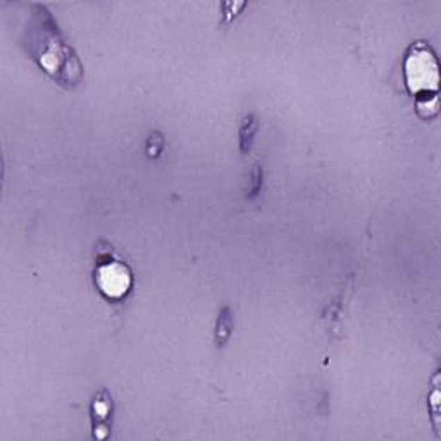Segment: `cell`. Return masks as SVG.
<instances>
[{
  "mask_svg": "<svg viewBox=\"0 0 441 441\" xmlns=\"http://www.w3.org/2000/svg\"><path fill=\"white\" fill-rule=\"evenodd\" d=\"M23 44L38 66L57 83L66 88H74L81 83L83 66L73 49L64 42L57 24L44 7L35 16V26L26 30Z\"/></svg>",
  "mask_w": 441,
  "mask_h": 441,
  "instance_id": "cell-1",
  "label": "cell"
},
{
  "mask_svg": "<svg viewBox=\"0 0 441 441\" xmlns=\"http://www.w3.org/2000/svg\"><path fill=\"white\" fill-rule=\"evenodd\" d=\"M405 83L408 92L415 99H429L438 97L440 88V67L438 59L431 47L424 42H417L410 47L405 57Z\"/></svg>",
  "mask_w": 441,
  "mask_h": 441,
  "instance_id": "cell-2",
  "label": "cell"
},
{
  "mask_svg": "<svg viewBox=\"0 0 441 441\" xmlns=\"http://www.w3.org/2000/svg\"><path fill=\"white\" fill-rule=\"evenodd\" d=\"M95 286L100 295L107 300H123L131 292L133 274L128 264L110 257V253L100 256L95 265Z\"/></svg>",
  "mask_w": 441,
  "mask_h": 441,
  "instance_id": "cell-3",
  "label": "cell"
},
{
  "mask_svg": "<svg viewBox=\"0 0 441 441\" xmlns=\"http://www.w3.org/2000/svg\"><path fill=\"white\" fill-rule=\"evenodd\" d=\"M92 421H93V436L99 438L100 429H106L107 433L110 431V419H113V397L109 395L107 390H100L92 401Z\"/></svg>",
  "mask_w": 441,
  "mask_h": 441,
  "instance_id": "cell-4",
  "label": "cell"
},
{
  "mask_svg": "<svg viewBox=\"0 0 441 441\" xmlns=\"http://www.w3.org/2000/svg\"><path fill=\"white\" fill-rule=\"evenodd\" d=\"M233 328H235V321H233L231 309L228 306L222 307L219 315H217L216 329H214V340H216L217 349H222L229 342L233 335Z\"/></svg>",
  "mask_w": 441,
  "mask_h": 441,
  "instance_id": "cell-5",
  "label": "cell"
},
{
  "mask_svg": "<svg viewBox=\"0 0 441 441\" xmlns=\"http://www.w3.org/2000/svg\"><path fill=\"white\" fill-rule=\"evenodd\" d=\"M257 131H259V117L256 114H249L243 117L242 124H240V150L242 153H249L252 149V143L256 140Z\"/></svg>",
  "mask_w": 441,
  "mask_h": 441,
  "instance_id": "cell-6",
  "label": "cell"
},
{
  "mask_svg": "<svg viewBox=\"0 0 441 441\" xmlns=\"http://www.w3.org/2000/svg\"><path fill=\"white\" fill-rule=\"evenodd\" d=\"M263 185H264L263 166H260V164H256L252 174H250V186L249 190H247V197H249V199H256V197L260 193V190H263Z\"/></svg>",
  "mask_w": 441,
  "mask_h": 441,
  "instance_id": "cell-7",
  "label": "cell"
},
{
  "mask_svg": "<svg viewBox=\"0 0 441 441\" xmlns=\"http://www.w3.org/2000/svg\"><path fill=\"white\" fill-rule=\"evenodd\" d=\"M438 97H429V99L417 100V113L421 117H435L438 114Z\"/></svg>",
  "mask_w": 441,
  "mask_h": 441,
  "instance_id": "cell-8",
  "label": "cell"
},
{
  "mask_svg": "<svg viewBox=\"0 0 441 441\" xmlns=\"http://www.w3.org/2000/svg\"><path fill=\"white\" fill-rule=\"evenodd\" d=\"M164 150V140L160 133H152L147 140V152H149L150 157H159Z\"/></svg>",
  "mask_w": 441,
  "mask_h": 441,
  "instance_id": "cell-9",
  "label": "cell"
}]
</instances>
